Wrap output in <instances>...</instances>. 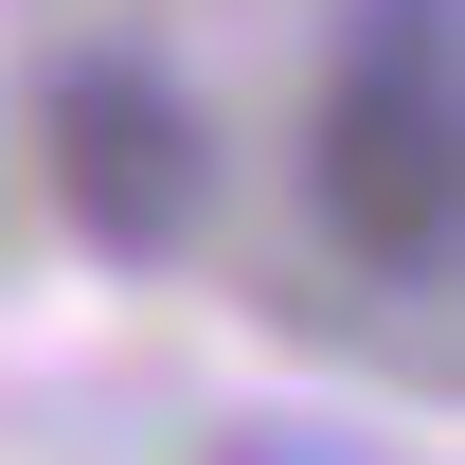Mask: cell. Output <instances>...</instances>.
Segmentation results:
<instances>
[{"label": "cell", "mask_w": 465, "mask_h": 465, "mask_svg": "<svg viewBox=\"0 0 465 465\" xmlns=\"http://www.w3.org/2000/svg\"><path fill=\"white\" fill-rule=\"evenodd\" d=\"M54 215L108 269H179L197 215H215V108L162 54H125V36L54 54Z\"/></svg>", "instance_id": "cell-2"}, {"label": "cell", "mask_w": 465, "mask_h": 465, "mask_svg": "<svg viewBox=\"0 0 465 465\" xmlns=\"http://www.w3.org/2000/svg\"><path fill=\"white\" fill-rule=\"evenodd\" d=\"M304 179H322V232L376 287H448V251H465V0H376L358 18Z\"/></svg>", "instance_id": "cell-1"}]
</instances>
